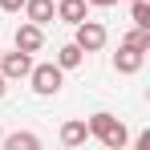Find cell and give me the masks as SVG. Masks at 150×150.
Instances as JSON below:
<instances>
[{
	"label": "cell",
	"mask_w": 150,
	"mask_h": 150,
	"mask_svg": "<svg viewBox=\"0 0 150 150\" xmlns=\"http://www.w3.org/2000/svg\"><path fill=\"white\" fill-rule=\"evenodd\" d=\"M89 138H98L101 146H110V150H122L126 142H130V134H126V126L114 118V114H105V110H98L93 118H89Z\"/></svg>",
	"instance_id": "cell-1"
},
{
	"label": "cell",
	"mask_w": 150,
	"mask_h": 150,
	"mask_svg": "<svg viewBox=\"0 0 150 150\" xmlns=\"http://www.w3.org/2000/svg\"><path fill=\"white\" fill-rule=\"evenodd\" d=\"M28 81H33V93L57 98L61 85H65V69H61L57 61H45V65H33V69H28Z\"/></svg>",
	"instance_id": "cell-2"
},
{
	"label": "cell",
	"mask_w": 150,
	"mask_h": 150,
	"mask_svg": "<svg viewBox=\"0 0 150 150\" xmlns=\"http://www.w3.org/2000/svg\"><path fill=\"white\" fill-rule=\"evenodd\" d=\"M77 33H73V45L81 53H101L105 49V41H110V33H105V25H101V21H89V16H85V21H77Z\"/></svg>",
	"instance_id": "cell-3"
},
{
	"label": "cell",
	"mask_w": 150,
	"mask_h": 150,
	"mask_svg": "<svg viewBox=\"0 0 150 150\" xmlns=\"http://www.w3.org/2000/svg\"><path fill=\"white\" fill-rule=\"evenodd\" d=\"M28 69H33V53H0V73L8 77V81H21V77H28Z\"/></svg>",
	"instance_id": "cell-4"
},
{
	"label": "cell",
	"mask_w": 150,
	"mask_h": 150,
	"mask_svg": "<svg viewBox=\"0 0 150 150\" xmlns=\"http://www.w3.org/2000/svg\"><path fill=\"white\" fill-rule=\"evenodd\" d=\"M12 45H16L21 53H41V45H45V28H41V25H33V21H25V25L16 28Z\"/></svg>",
	"instance_id": "cell-5"
},
{
	"label": "cell",
	"mask_w": 150,
	"mask_h": 150,
	"mask_svg": "<svg viewBox=\"0 0 150 150\" xmlns=\"http://www.w3.org/2000/svg\"><path fill=\"white\" fill-rule=\"evenodd\" d=\"M142 65H146V53H142V49H134V45H126V41H122V49L114 53V69L130 77V73H138Z\"/></svg>",
	"instance_id": "cell-6"
},
{
	"label": "cell",
	"mask_w": 150,
	"mask_h": 150,
	"mask_svg": "<svg viewBox=\"0 0 150 150\" xmlns=\"http://www.w3.org/2000/svg\"><path fill=\"white\" fill-rule=\"evenodd\" d=\"M53 8H57V21H65V25H77V21L89 16V4L85 0H57Z\"/></svg>",
	"instance_id": "cell-7"
},
{
	"label": "cell",
	"mask_w": 150,
	"mask_h": 150,
	"mask_svg": "<svg viewBox=\"0 0 150 150\" xmlns=\"http://www.w3.org/2000/svg\"><path fill=\"white\" fill-rule=\"evenodd\" d=\"M21 8H25V16L28 21H33V25H49L53 16H57V8H53V0H25V4H21Z\"/></svg>",
	"instance_id": "cell-8"
},
{
	"label": "cell",
	"mask_w": 150,
	"mask_h": 150,
	"mask_svg": "<svg viewBox=\"0 0 150 150\" xmlns=\"http://www.w3.org/2000/svg\"><path fill=\"white\" fill-rule=\"evenodd\" d=\"M61 142H65V146H85V142H89V126H85V118H69V122L61 126Z\"/></svg>",
	"instance_id": "cell-9"
},
{
	"label": "cell",
	"mask_w": 150,
	"mask_h": 150,
	"mask_svg": "<svg viewBox=\"0 0 150 150\" xmlns=\"http://www.w3.org/2000/svg\"><path fill=\"white\" fill-rule=\"evenodd\" d=\"M81 61H85V53L77 49L73 41H69V45H61V49H57V65H61V69H77V65H81Z\"/></svg>",
	"instance_id": "cell-10"
},
{
	"label": "cell",
	"mask_w": 150,
	"mask_h": 150,
	"mask_svg": "<svg viewBox=\"0 0 150 150\" xmlns=\"http://www.w3.org/2000/svg\"><path fill=\"white\" fill-rule=\"evenodd\" d=\"M0 142H4L8 150H37V146H41V138H37V134H21V130H16V134H8V138H0Z\"/></svg>",
	"instance_id": "cell-11"
},
{
	"label": "cell",
	"mask_w": 150,
	"mask_h": 150,
	"mask_svg": "<svg viewBox=\"0 0 150 150\" xmlns=\"http://www.w3.org/2000/svg\"><path fill=\"white\" fill-rule=\"evenodd\" d=\"M126 45H134V49H142V53H150V28H142V25H134L130 33H126Z\"/></svg>",
	"instance_id": "cell-12"
},
{
	"label": "cell",
	"mask_w": 150,
	"mask_h": 150,
	"mask_svg": "<svg viewBox=\"0 0 150 150\" xmlns=\"http://www.w3.org/2000/svg\"><path fill=\"white\" fill-rule=\"evenodd\" d=\"M130 16H134V25L150 28V4L146 0H130Z\"/></svg>",
	"instance_id": "cell-13"
},
{
	"label": "cell",
	"mask_w": 150,
	"mask_h": 150,
	"mask_svg": "<svg viewBox=\"0 0 150 150\" xmlns=\"http://www.w3.org/2000/svg\"><path fill=\"white\" fill-rule=\"evenodd\" d=\"M21 4H25V0H0V8H4V12H21Z\"/></svg>",
	"instance_id": "cell-14"
},
{
	"label": "cell",
	"mask_w": 150,
	"mask_h": 150,
	"mask_svg": "<svg viewBox=\"0 0 150 150\" xmlns=\"http://www.w3.org/2000/svg\"><path fill=\"white\" fill-rule=\"evenodd\" d=\"M85 4H93V8H114L118 0H85Z\"/></svg>",
	"instance_id": "cell-15"
},
{
	"label": "cell",
	"mask_w": 150,
	"mask_h": 150,
	"mask_svg": "<svg viewBox=\"0 0 150 150\" xmlns=\"http://www.w3.org/2000/svg\"><path fill=\"white\" fill-rule=\"evenodd\" d=\"M4 89H8V77H4V73H0V98H4Z\"/></svg>",
	"instance_id": "cell-16"
},
{
	"label": "cell",
	"mask_w": 150,
	"mask_h": 150,
	"mask_svg": "<svg viewBox=\"0 0 150 150\" xmlns=\"http://www.w3.org/2000/svg\"><path fill=\"white\" fill-rule=\"evenodd\" d=\"M0 138H4V130H0Z\"/></svg>",
	"instance_id": "cell-17"
}]
</instances>
